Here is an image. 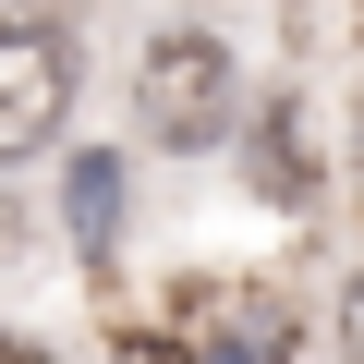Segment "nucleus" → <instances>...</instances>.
I'll list each match as a JSON object with an SVG mask.
<instances>
[{
	"instance_id": "7ed1b4c3",
	"label": "nucleus",
	"mask_w": 364,
	"mask_h": 364,
	"mask_svg": "<svg viewBox=\"0 0 364 364\" xmlns=\"http://www.w3.org/2000/svg\"><path fill=\"white\" fill-rule=\"evenodd\" d=\"M61 219H73L85 255L122 243V158H109V146H73V170H61Z\"/></svg>"
},
{
	"instance_id": "39448f33",
	"label": "nucleus",
	"mask_w": 364,
	"mask_h": 364,
	"mask_svg": "<svg viewBox=\"0 0 364 364\" xmlns=\"http://www.w3.org/2000/svg\"><path fill=\"white\" fill-rule=\"evenodd\" d=\"M340 352H352V364H364V279H352V291H340Z\"/></svg>"
},
{
	"instance_id": "f257e3e1",
	"label": "nucleus",
	"mask_w": 364,
	"mask_h": 364,
	"mask_svg": "<svg viewBox=\"0 0 364 364\" xmlns=\"http://www.w3.org/2000/svg\"><path fill=\"white\" fill-rule=\"evenodd\" d=\"M134 122H146L158 146H219V134H231V49H219L207 25L146 37V61H134Z\"/></svg>"
},
{
	"instance_id": "423d86ee",
	"label": "nucleus",
	"mask_w": 364,
	"mask_h": 364,
	"mask_svg": "<svg viewBox=\"0 0 364 364\" xmlns=\"http://www.w3.org/2000/svg\"><path fill=\"white\" fill-rule=\"evenodd\" d=\"M0 364H49V352H25V340H0Z\"/></svg>"
},
{
	"instance_id": "0eeeda50",
	"label": "nucleus",
	"mask_w": 364,
	"mask_h": 364,
	"mask_svg": "<svg viewBox=\"0 0 364 364\" xmlns=\"http://www.w3.org/2000/svg\"><path fill=\"white\" fill-rule=\"evenodd\" d=\"M352 195H364V122H352Z\"/></svg>"
},
{
	"instance_id": "f03ea898",
	"label": "nucleus",
	"mask_w": 364,
	"mask_h": 364,
	"mask_svg": "<svg viewBox=\"0 0 364 364\" xmlns=\"http://www.w3.org/2000/svg\"><path fill=\"white\" fill-rule=\"evenodd\" d=\"M73 122V37L49 13H0V158H37Z\"/></svg>"
},
{
	"instance_id": "20e7f679",
	"label": "nucleus",
	"mask_w": 364,
	"mask_h": 364,
	"mask_svg": "<svg viewBox=\"0 0 364 364\" xmlns=\"http://www.w3.org/2000/svg\"><path fill=\"white\" fill-rule=\"evenodd\" d=\"M255 182H267V195H304V146H291V109H267V134H255Z\"/></svg>"
}]
</instances>
